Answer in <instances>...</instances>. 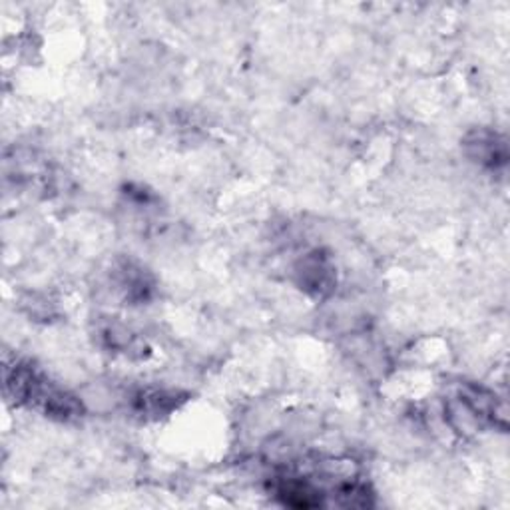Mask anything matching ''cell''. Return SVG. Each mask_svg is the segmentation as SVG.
<instances>
[{"instance_id": "cell-1", "label": "cell", "mask_w": 510, "mask_h": 510, "mask_svg": "<svg viewBox=\"0 0 510 510\" xmlns=\"http://www.w3.org/2000/svg\"><path fill=\"white\" fill-rule=\"evenodd\" d=\"M6 395L16 405L42 413L44 417L72 421L82 417V403L62 387L52 383L39 367L28 361L8 363L5 369Z\"/></svg>"}, {"instance_id": "cell-2", "label": "cell", "mask_w": 510, "mask_h": 510, "mask_svg": "<svg viewBox=\"0 0 510 510\" xmlns=\"http://www.w3.org/2000/svg\"><path fill=\"white\" fill-rule=\"evenodd\" d=\"M299 276L301 286L315 291L319 296L333 286V269L329 268V263L323 258H319V253H311L309 258H305L299 268Z\"/></svg>"}, {"instance_id": "cell-3", "label": "cell", "mask_w": 510, "mask_h": 510, "mask_svg": "<svg viewBox=\"0 0 510 510\" xmlns=\"http://www.w3.org/2000/svg\"><path fill=\"white\" fill-rule=\"evenodd\" d=\"M184 399H178V393L174 391H159V389H148L134 395V411L141 417H162L178 407V403Z\"/></svg>"}, {"instance_id": "cell-4", "label": "cell", "mask_w": 510, "mask_h": 510, "mask_svg": "<svg viewBox=\"0 0 510 510\" xmlns=\"http://www.w3.org/2000/svg\"><path fill=\"white\" fill-rule=\"evenodd\" d=\"M469 148L475 150L472 156L477 158V162L480 164H487L490 168H496L498 164H505L506 162V148L503 141H498L495 134H490V132H478L469 141Z\"/></svg>"}]
</instances>
